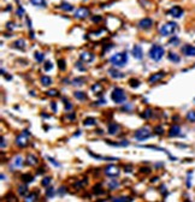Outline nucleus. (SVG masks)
<instances>
[{
    "label": "nucleus",
    "mask_w": 195,
    "mask_h": 202,
    "mask_svg": "<svg viewBox=\"0 0 195 202\" xmlns=\"http://www.w3.org/2000/svg\"><path fill=\"white\" fill-rule=\"evenodd\" d=\"M110 63L117 68H123L128 63V54H126V52L116 53L110 58Z\"/></svg>",
    "instance_id": "obj_1"
},
{
    "label": "nucleus",
    "mask_w": 195,
    "mask_h": 202,
    "mask_svg": "<svg viewBox=\"0 0 195 202\" xmlns=\"http://www.w3.org/2000/svg\"><path fill=\"white\" fill-rule=\"evenodd\" d=\"M111 100L117 105H123L126 101V94L122 88L116 87L111 93Z\"/></svg>",
    "instance_id": "obj_2"
},
{
    "label": "nucleus",
    "mask_w": 195,
    "mask_h": 202,
    "mask_svg": "<svg viewBox=\"0 0 195 202\" xmlns=\"http://www.w3.org/2000/svg\"><path fill=\"white\" fill-rule=\"evenodd\" d=\"M165 54V50H164V47H161L160 45H153L151 47V50L148 52V56L151 58L152 60H154V62H159Z\"/></svg>",
    "instance_id": "obj_3"
},
{
    "label": "nucleus",
    "mask_w": 195,
    "mask_h": 202,
    "mask_svg": "<svg viewBox=\"0 0 195 202\" xmlns=\"http://www.w3.org/2000/svg\"><path fill=\"white\" fill-rule=\"evenodd\" d=\"M176 29H177L176 23L175 22H167V23H165L160 29H159V33H160V35H163V36H170V35H172L173 33L176 31Z\"/></svg>",
    "instance_id": "obj_4"
},
{
    "label": "nucleus",
    "mask_w": 195,
    "mask_h": 202,
    "mask_svg": "<svg viewBox=\"0 0 195 202\" xmlns=\"http://www.w3.org/2000/svg\"><path fill=\"white\" fill-rule=\"evenodd\" d=\"M134 136H135L136 141L142 142V141H145V140H147V138H149V137L152 136V132H151V130H149L148 127H141V129H138V130L136 131Z\"/></svg>",
    "instance_id": "obj_5"
},
{
    "label": "nucleus",
    "mask_w": 195,
    "mask_h": 202,
    "mask_svg": "<svg viewBox=\"0 0 195 202\" xmlns=\"http://www.w3.org/2000/svg\"><path fill=\"white\" fill-rule=\"evenodd\" d=\"M30 134L28 132V130H24L23 134L18 135V136L16 137V141H15L16 146L19 147V148H24V147L28 146V136Z\"/></svg>",
    "instance_id": "obj_6"
},
{
    "label": "nucleus",
    "mask_w": 195,
    "mask_h": 202,
    "mask_svg": "<svg viewBox=\"0 0 195 202\" xmlns=\"http://www.w3.org/2000/svg\"><path fill=\"white\" fill-rule=\"evenodd\" d=\"M104 172L106 176H108V177H111V178L117 177V176H119V173H120L119 168L117 167V166H114V165H108V166H106Z\"/></svg>",
    "instance_id": "obj_7"
},
{
    "label": "nucleus",
    "mask_w": 195,
    "mask_h": 202,
    "mask_svg": "<svg viewBox=\"0 0 195 202\" xmlns=\"http://www.w3.org/2000/svg\"><path fill=\"white\" fill-rule=\"evenodd\" d=\"M88 16H89V10L87 9V7L82 6V7H80V9L75 12L74 17H75L76 19H86Z\"/></svg>",
    "instance_id": "obj_8"
},
{
    "label": "nucleus",
    "mask_w": 195,
    "mask_h": 202,
    "mask_svg": "<svg viewBox=\"0 0 195 202\" xmlns=\"http://www.w3.org/2000/svg\"><path fill=\"white\" fill-rule=\"evenodd\" d=\"M166 76V74L164 71H160V72H157V74H153V75L149 76V78H148V82L151 84H155L158 83L159 81H161L164 77Z\"/></svg>",
    "instance_id": "obj_9"
},
{
    "label": "nucleus",
    "mask_w": 195,
    "mask_h": 202,
    "mask_svg": "<svg viewBox=\"0 0 195 202\" xmlns=\"http://www.w3.org/2000/svg\"><path fill=\"white\" fill-rule=\"evenodd\" d=\"M153 27V21L151 18H143L138 22V28L143 29V30H147V29H151Z\"/></svg>",
    "instance_id": "obj_10"
},
{
    "label": "nucleus",
    "mask_w": 195,
    "mask_h": 202,
    "mask_svg": "<svg viewBox=\"0 0 195 202\" xmlns=\"http://www.w3.org/2000/svg\"><path fill=\"white\" fill-rule=\"evenodd\" d=\"M132 57L137 60H141L143 58V51H142L141 46L135 45V46L132 47Z\"/></svg>",
    "instance_id": "obj_11"
},
{
    "label": "nucleus",
    "mask_w": 195,
    "mask_h": 202,
    "mask_svg": "<svg viewBox=\"0 0 195 202\" xmlns=\"http://www.w3.org/2000/svg\"><path fill=\"white\" fill-rule=\"evenodd\" d=\"M169 13L175 18H181L183 16V9L181 6H172L169 11Z\"/></svg>",
    "instance_id": "obj_12"
},
{
    "label": "nucleus",
    "mask_w": 195,
    "mask_h": 202,
    "mask_svg": "<svg viewBox=\"0 0 195 202\" xmlns=\"http://www.w3.org/2000/svg\"><path fill=\"white\" fill-rule=\"evenodd\" d=\"M80 60L83 63H92L94 60V54L90 52H82L80 54Z\"/></svg>",
    "instance_id": "obj_13"
},
{
    "label": "nucleus",
    "mask_w": 195,
    "mask_h": 202,
    "mask_svg": "<svg viewBox=\"0 0 195 202\" xmlns=\"http://www.w3.org/2000/svg\"><path fill=\"white\" fill-rule=\"evenodd\" d=\"M119 130H120L119 124H117V123H114V121L110 123V124H108V127H107V132H108L110 135H112V136H114V135L118 134V131Z\"/></svg>",
    "instance_id": "obj_14"
},
{
    "label": "nucleus",
    "mask_w": 195,
    "mask_h": 202,
    "mask_svg": "<svg viewBox=\"0 0 195 202\" xmlns=\"http://www.w3.org/2000/svg\"><path fill=\"white\" fill-rule=\"evenodd\" d=\"M182 53L187 57H195V47L192 45H186L182 47Z\"/></svg>",
    "instance_id": "obj_15"
},
{
    "label": "nucleus",
    "mask_w": 195,
    "mask_h": 202,
    "mask_svg": "<svg viewBox=\"0 0 195 202\" xmlns=\"http://www.w3.org/2000/svg\"><path fill=\"white\" fill-rule=\"evenodd\" d=\"M181 135V127L179 125H172L169 130V136L170 137H176Z\"/></svg>",
    "instance_id": "obj_16"
},
{
    "label": "nucleus",
    "mask_w": 195,
    "mask_h": 202,
    "mask_svg": "<svg viewBox=\"0 0 195 202\" xmlns=\"http://www.w3.org/2000/svg\"><path fill=\"white\" fill-rule=\"evenodd\" d=\"M25 161H27V164L32 165V166H35V165L39 164V159L35 155H33V154H29V155L27 156V160H25Z\"/></svg>",
    "instance_id": "obj_17"
},
{
    "label": "nucleus",
    "mask_w": 195,
    "mask_h": 202,
    "mask_svg": "<svg viewBox=\"0 0 195 202\" xmlns=\"http://www.w3.org/2000/svg\"><path fill=\"white\" fill-rule=\"evenodd\" d=\"M108 74H110V76L112 78H124V74L117 71L114 69H110V70H108Z\"/></svg>",
    "instance_id": "obj_18"
},
{
    "label": "nucleus",
    "mask_w": 195,
    "mask_h": 202,
    "mask_svg": "<svg viewBox=\"0 0 195 202\" xmlns=\"http://www.w3.org/2000/svg\"><path fill=\"white\" fill-rule=\"evenodd\" d=\"M74 96L77 100H80V101H86V100L88 99V96H87V94H86L84 91H75V93H74Z\"/></svg>",
    "instance_id": "obj_19"
},
{
    "label": "nucleus",
    "mask_w": 195,
    "mask_h": 202,
    "mask_svg": "<svg viewBox=\"0 0 195 202\" xmlns=\"http://www.w3.org/2000/svg\"><path fill=\"white\" fill-rule=\"evenodd\" d=\"M35 7H46V0H29Z\"/></svg>",
    "instance_id": "obj_20"
},
{
    "label": "nucleus",
    "mask_w": 195,
    "mask_h": 202,
    "mask_svg": "<svg viewBox=\"0 0 195 202\" xmlns=\"http://www.w3.org/2000/svg\"><path fill=\"white\" fill-rule=\"evenodd\" d=\"M60 9L63 10V11H66V12H71V11H74V5H71V4L69 3H62V5H60Z\"/></svg>",
    "instance_id": "obj_21"
},
{
    "label": "nucleus",
    "mask_w": 195,
    "mask_h": 202,
    "mask_svg": "<svg viewBox=\"0 0 195 202\" xmlns=\"http://www.w3.org/2000/svg\"><path fill=\"white\" fill-rule=\"evenodd\" d=\"M92 90H93V93L94 94H101L102 93V90H104V88H102V85H101L100 83H95L92 85Z\"/></svg>",
    "instance_id": "obj_22"
},
{
    "label": "nucleus",
    "mask_w": 195,
    "mask_h": 202,
    "mask_svg": "<svg viewBox=\"0 0 195 202\" xmlns=\"http://www.w3.org/2000/svg\"><path fill=\"white\" fill-rule=\"evenodd\" d=\"M40 82L42 85H45V87H48V85H51L52 84V78L48 77V76H42V77L40 78Z\"/></svg>",
    "instance_id": "obj_23"
},
{
    "label": "nucleus",
    "mask_w": 195,
    "mask_h": 202,
    "mask_svg": "<svg viewBox=\"0 0 195 202\" xmlns=\"http://www.w3.org/2000/svg\"><path fill=\"white\" fill-rule=\"evenodd\" d=\"M167 58H169V60H171V62H173V63H179V60H181V57L173 52L169 53V54H167Z\"/></svg>",
    "instance_id": "obj_24"
},
{
    "label": "nucleus",
    "mask_w": 195,
    "mask_h": 202,
    "mask_svg": "<svg viewBox=\"0 0 195 202\" xmlns=\"http://www.w3.org/2000/svg\"><path fill=\"white\" fill-rule=\"evenodd\" d=\"M13 47H16L18 50H25V41L24 40H17L13 42Z\"/></svg>",
    "instance_id": "obj_25"
},
{
    "label": "nucleus",
    "mask_w": 195,
    "mask_h": 202,
    "mask_svg": "<svg viewBox=\"0 0 195 202\" xmlns=\"http://www.w3.org/2000/svg\"><path fill=\"white\" fill-rule=\"evenodd\" d=\"M95 124H96V120L93 117H88V118H86L83 120V125L84 126H92V125H95Z\"/></svg>",
    "instance_id": "obj_26"
},
{
    "label": "nucleus",
    "mask_w": 195,
    "mask_h": 202,
    "mask_svg": "<svg viewBox=\"0 0 195 202\" xmlns=\"http://www.w3.org/2000/svg\"><path fill=\"white\" fill-rule=\"evenodd\" d=\"M22 180H23V183L29 184V183H32L33 180H34V177H33L30 173H27V174H23L22 176Z\"/></svg>",
    "instance_id": "obj_27"
},
{
    "label": "nucleus",
    "mask_w": 195,
    "mask_h": 202,
    "mask_svg": "<svg viewBox=\"0 0 195 202\" xmlns=\"http://www.w3.org/2000/svg\"><path fill=\"white\" fill-rule=\"evenodd\" d=\"M18 194L23 197L28 195V189H27V185H19L18 187Z\"/></svg>",
    "instance_id": "obj_28"
},
{
    "label": "nucleus",
    "mask_w": 195,
    "mask_h": 202,
    "mask_svg": "<svg viewBox=\"0 0 195 202\" xmlns=\"http://www.w3.org/2000/svg\"><path fill=\"white\" fill-rule=\"evenodd\" d=\"M34 58L38 63H42L44 62V59H45V54L44 53H41V52H35L34 53Z\"/></svg>",
    "instance_id": "obj_29"
},
{
    "label": "nucleus",
    "mask_w": 195,
    "mask_h": 202,
    "mask_svg": "<svg viewBox=\"0 0 195 202\" xmlns=\"http://www.w3.org/2000/svg\"><path fill=\"white\" fill-rule=\"evenodd\" d=\"M114 202H126V201H132L131 197H125V196H120V197H113L111 199Z\"/></svg>",
    "instance_id": "obj_30"
},
{
    "label": "nucleus",
    "mask_w": 195,
    "mask_h": 202,
    "mask_svg": "<svg viewBox=\"0 0 195 202\" xmlns=\"http://www.w3.org/2000/svg\"><path fill=\"white\" fill-rule=\"evenodd\" d=\"M187 120H189L190 123H195V111H189L186 115Z\"/></svg>",
    "instance_id": "obj_31"
},
{
    "label": "nucleus",
    "mask_w": 195,
    "mask_h": 202,
    "mask_svg": "<svg viewBox=\"0 0 195 202\" xmlns=\"http://www.w3.org/2000/svg\"><path fill=\"white\" fill-rule=\"evenodd\" d=\"M140 84H141V82L138 81V79H136V78H131L129 81V85L131 88H138L140 87Z\"/></svg>",
    "instance_id": "obj_32"
},
{
    "label": "nucleus",
    "mask_w": 195,
    "mask_h": 202,
    "mask_svg": "<svg viewBox=\"0 0 195 202\" xmlns=\"http://www.w3.org/2000/svg\"><path fill=\"white\" fill-rule=\"evenodd\" d=\"M101 188H102V185H101L100 183L96 184V185H94V188H93V191H94V194H96V195H100V194L104 193Z\"/></svg>",
    "instance_id": "obj_33"
},
{
    "label": "nucleus",
    "mask_w": 195,
    "mask_h": 202,
    "mask_svg": "<svg viewBox=\"0 0 195 202\" xmlns=\"http://www.w3.org/2000/svg\"><path fill=\"white\" fill-rule=\"evenodd\" d=\"M46 95H47V96L53 97V96H58V95H59V93H58L57 89H50V90H47V91H46Z\"/></svg>",
    "instance_id": "obj_34"
},
{
    "label": "nucleus",
    "mask_w": 195,
    "mask_h": 202,
    "mask_svg": "<svg viewBox=\"0 0 195 202\" xmlns=\"http://www.w3.org/2000/svg\"><path fill=\"white\" fill-rule=\"evenodd\" d=\"M58 68H59L60 71H65L66 69V63L64 59H59L58 60Z\"/></svg>",
    "instance_id": "obj_35"
},
{
    "label": "nucleus",
    "mask_w": 195,
    "mask_h": 202,
    "mask_svg": "<svg viewBox=\"0 0 195 202\" xmlns=\"http://www.w3.org/2000/svg\"><path fill=\"white\" fill-rule=\"evenodd\" d=\"M83 82H84V79L82 77H78V78H74L72 81V84L74 85H76V87H80V85H82L83 84Z\"/></svg>",
    "instance_id": "obj_36"
},
{
    "label": "nucleus",
    "mask_w": 195,
    "mask_h": 202,
    "mask_svg": "<svg viewBox=\"0 0 195 202\" xmlns=\"http://www.w3.org/2000/svg\"><path fill=\"white\" fill-rule=\"evenodd\" d=\"M54 188H48L47 190H46V197H48V199H51V197H53L54 196Z\"/></svg>",
    "instance_id": "obj_37"
},
{
    "label": "nucleus",
    "mask_w": 195,
    "mask_h": 202,
    "mask_svg": "<svg viewBox=\"0 0 195 202\" xmlns=\"http://www.w3.org/2000/svg\"><path fill=\"white\" fill-rule=\"evenodd\" d=\"M51 182H52V178L51 177H45L44 179L41 180V184H42L44 187H48V185L51 184Z\"/></svg>",
    "instance_id": "obj_38"
},
{
    "label": "nucleus",
    "mask_w": 195,
    "mask_h": 202,
    "mask_svg": "<svg viewBox=\"0 0 195 202\" xmlns=\"http://www.w3.org/2000/svg\"><path fill=\"white\" fill-rule=\"evenodd\" d=\"M152 114H153V113H152V109L151 108H147L145 112L142 113V117L146 118V119H148V118H151V117H152Z\"/></svg>",
    "instance_id": "obj_39"
},
{
    "label": "nucleus",
    "mask_w": 195,
    "mask_h": 202,
    "mask_svg": "<svg viewBox=\"0 0 195 202\" xmlns=\"http://www.w3.org/2000/svg\"><path fill=\"white\" fill-rule=\"evenodd\" d=\"M52 68H53V64L51 62H45L44 64V70L45 71H50V70H52Z\"/></svg>",
    "instance_id": "obj_40"
},
{
    "label": "nucleus",
    "mask_w": 195,
    "mask_h": 202,
    "mask_svg": "<svg viewBox=\"0 0 195 202\" xmlns=\"http://www.w3.org/2000/svg\"><path fill=\"white\" fill-rule=\"evenodd\" d=\"M179 44V39L177 36H173L170 41H169V45H172V46H177Z\"/></svg>",
    "instance_id": "obj_41"
},
{
    "label": "nucleus",
    "mask_w": 195,
    "mask_h": 202,
    "mask_svg": "<svg viewBox=\"0 0 195 202\" xmlns=\"http://www.w3.org/2000/svg\"><path fill=\"white\" fill-rule=\"evenodd\" d=\"M154 132L157 135H163L164 134V129L163 126H160V125H157V126L154 127Z\"/></svg>",
    "instance_id": "obj_42"
},
{
    "label": "nucleus",
    "mask_w": 195,
    "mask_h": 202,
    "mask_svg": "<svg viewBox=\"0 0 195 202\" xmlns=\"http://www.w3.org/2000/svg\"><path fill=\"white\" fill-rule=\"evenodd\" d=\"M25 201H29V202L36 201V195H35V194H30V195H27V196H25Z\"/></svg>",
    "instance_id": "obj_43"
},
{
    "label": "nucleus",
    "mask_w": 195,
    "mask_h": 202,
    "mask_svg": "<svg viewBox=\"0 0 195 202\" xmlns=\"http://www.w3.org/2000/svg\"><path fill=\"white\" fill-rule=\"evenodd\" d=\"M23 164V160L21 156H17L16 159H15V166H17V167H21Z\"/></svg>",
    "instance_id": "obj_44"
},
{
    "label": "nucleus",
    "mask_w": 195,
    "mask_h": 202,
    "mask_svg": "<svg viewBox=\"0 0 195 202\" xmlns=\"http://www.w3.org/2000/svg\"><path fill=\"white\" fill-rule=\"evenodd\" d=\"M24 15H25V10L22 6H18V9H17V16L18 17H23Z\"/></svg>",
    "instance_id": "obj_45"
},
{
    "label": "nucleus",
    "mask_w": 195,
    "mask_h": 202,
    "mask_svg": "<svg viewBox=\"0 0 195 202\" xmlns=\"http://www.w3.org/2000/svg\"><path fill=\"white\" fill-rule=\"evenodd\" d=\"M63 101H64V103H65V109L66 111H70V109L72 108V103H70L66 99H63Z\"/></svg>",
    "instance_id": "obj_46"
},
{
    "label": "nucleus",
    "mask_w": 195,
    "mask_h": 202,
    "mask_svg": "<svg viewBox=\"0 0 195 202\" xmlns=\"http://www.w3.org/2000/svg\"><path fill=\"white\" fill-rule=\"evenodd\" d=\"M102 21V17L101 16H93L92 17V22H94V23H99V22H101Z\"/></svg>",
    "instance_id": "obj_47"
},
{
    "label": "nucleus",
    "mask_w": 195,
    "mask_h": 202,
    "mask_svg": "<svg viewBox=\"0 0 195 202\" xmlns=\"http://www.w3.org/2000/svg\"><path fill=\"white\" fill-rule=\"evenodd\" d=\"M47 159H48V161H50V162H52V164H53L54 166H57V167H59V166H60V164H59V162H57L53 158H51V156H47Z\"/></svg>",
    "instance_id": "obj_48"
},
{
    "label": "nucleus",
    "mask_w": 195,
    "mask_h": 202,
    "mask_svg": "<svg viewBox=\"0 0 195 202\" xmlns=\"http://www.w3.org/2000/svg\"><path fill=\"white\" fill-rule=\"evenodd\" d=\"M124 171H125L126 173H130V172L132 171V166L131 165H126V166H124Z\"/></svg>",
    "instance_id": "obj_49"
},
{
    "label": "nucleus",
    "mask_w": 195,
    "mask_h": 202,
    "mask_svg": "<svg viewBox=\"0 0 195 202\" xmlns=\"http://www.w3.org/2000/svg\"><path fill=\"white\" fill-rule=\"evenodd\" d=\"M65 194H66V188L65 187H60V189H59V195L63 196V195H65Z\"/></svg>",
    "instance_id": "obj_50"
},
{
    "label": "nucleus",
    "mask_w": 195,
    "mask_h": 202,
    "mask_svg": "<svg viewBox=\"0 0 195 202\" xmlns=\"http://www.w3.org/2000/svg\"><path fill=\"white\" fill-rule=\"evenodd\" d=\"M51 108L53 109L54 112H57V103H56V101H53V102H51Z\"/></svg>",
    "instance_id": "obj_51"
},
{
    "label": "nucleus",
    "mask_w": 195,
    "mask_h": 202,
    "mask_svg": "<svg viewBox=\"0 0 195 202\" xmlns=\"http://www.w3.org/2000/svg\"><path fill=\"white\" fill-rule=\"evenodd\" d=\"M140 172H143V173H148V172H151V170L147 167H141L140 168Z\"/></svg>",
    "instance_id": "obj_52"
},
{
    "label": "nucleus",
    "mask_w": 195,
    "mask_h": 202,
    "mask_svg": "<svg viewBox=\"0 0 195 202\" xmlns=\"http://www.w3.org/2000/svg\"><path fill=\"white\" fill-rule=\"evenodd\" d=\"M6 28L10 29V30H12V29H13V23L12 22H7L6 23Z\"/></svg>",
    "instance_id": "obj_53"
},
{
    "label": "nucleus",
    "mask_w": 195,
    "mask_h": 202,
    "mask_svg": "<svg viewBox=\"0 0 195 202\" xmlns=\"http://www.w3.org/2000/svg\"><path fill=\"white\" fill-rule=\"evenodd\" d=\"M106 103V101H105V99H100V100H98L96 101V103L95 105H105Z\"/></svg>",
    "instance_id": "obj_54"
},
{
    "label": "nucleus",
    "mask_w": 195,
    "mask_h": 202,
    "mask_svg": "<svg viewBox=\"0 0 195 202\" xmlns=\"http://www.w3.org/2000/svg\"><path fill=\"white\" fill-rule=\"evenodd\" d=\"M7 143H5V137H1V148H5Z\"/></svg>",
    "instance_id": "obj_55"
},
{
    "label": "nucleus",
    "mask_w": 195,
    "mask_h": 202,
    "mask_svg": "<svg viewBox=\"0 0 195 202\" xmlns=\"http://www.w3.org/2000/svg\"><path fill=\"white\" fill-rule=\"evenodd\" d=\"M117 185H118V184H117L116 182H113V183H110V188H112V189H113V188H116Z\"/></svg>",
    "instance_id": "obj_56"
},
{
    "label": "nucleus",
    "mask_w": 195,
    "mask_h": 202,
    "mask_svg": "<svg viewBox=\"0 0 195 202\" xmlns=\"http://www.w3.org/2000/svg\"><path fill=\"white\" fill-rule=\"evenodd\" d=\"M69 119H70V120H72V119H75V113H71V114L69 115Z\"/></svg>",
    "instance_id": "obj_57"
},
{
    "label": "nucleus",
    "mask_w": 195,
    "mask_h": 202,
    "mask_svg": "<svg viewBox=\"0 0 195 202\" xmlns=\"http://www.w3.org/2000/svg\"><path fill=\"white\" fill-rule=\"evenodd\" d=\"M96 134H99V135L104 134V130H101V129H98V130H96Z\"/></svg>",
    "instance_id": "obj_58"
}]
</instances>
